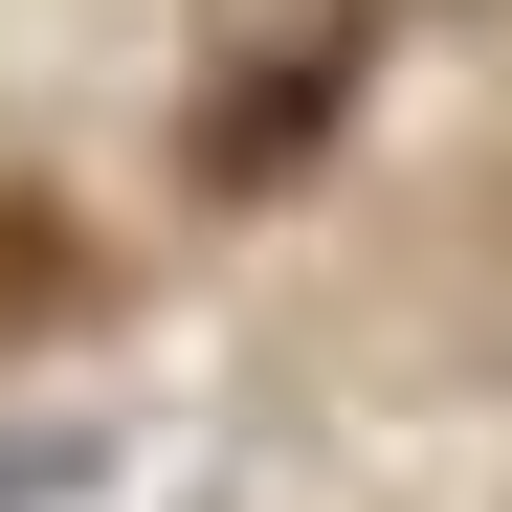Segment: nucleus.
I'll use <instances>...</instances> for the list:
<instances>
[{"mask_svg":"<svg viewBox=\"0 0 512 512\" xmlns=\"http://www.w3.org/2000/svg\"><path fill=\"white\" fill-rule=\"evenodd\" d=\"M23 334H90V223L0 201V357H23Z\"/></svg>","mask_w":512,"mask_h":512,"instance_id":"nucleus-1","label":"nucleus"}]
</instances>
